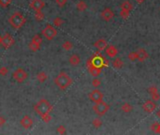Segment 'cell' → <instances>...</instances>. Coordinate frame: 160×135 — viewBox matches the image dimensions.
<instances>
[{"mask_svg":"<svg viewBox=\"0 0 160 135\" xmlns=\"http://www.w3.org/2000/svg\"><path fill=\"white\" fill-rule=\"evenodd\" d=\"M90 59L91 63H92L93 65H95L96 67L103 68V67L108 66V61L104 57V56H102L100 54H99V52L94 54V55Z\"/></svg>","mask_w":160,"mask_h":135,"instance_id":"cell-7","label":"cell"},{"mask_svg":"<svg viewBox=\"0 0 160 135\" xmlns=\"http://www.w3.org/2000/svg\"><path fill=\"white\" fill-rule=\"evenodd\" d=\"M89 99L90 101H92L93 103H97L99 101H102L104 99V94H103L100 90L95 88L89 94Z\"/></svg>","mask_w":160,"mask_h":135,"instance_id":"cell-9","label":"cell"},{"mask_svg":"<svg viewBox=\"0 0 160 135\" xmlns=\"http://www.w3.org/2000/svg\"><path fill=\"white\" fill-rule=\"evenodd\" d=\"M35 19L38 22L43 21L44 19V13L43 12V10H35Z\"/></svg>","mask_w":160,"mask_h":135,"instance_id":"cell-27","label":"cell"},{"mask_svg":"<svg viewBox=\"0 0 160 135\" xmlns=\"http://www.w3.org/2000/svg\"><path fill=\"white\" fill-rule=\"evenodd\" d=\"M159 134H160V127H159V132H158Z\"/></svg>","mask_w":160,"mask_h":135,"instance_id":"cell-44","label":"cell"},{"mask_svg":"<svg viewBox=\"0 0 160 135\" xmlns=\"http://www.w3.org/2000/svg\"><path fill=\"white\" fill-rule=\"evenodd\" d=\"M101 17L104 21L106 22H109L111 21L112 19L114 18V12L113 10L110 9V7H106L101 12Z\"/></svg>","mask_w":160,"mask_h":135,"instance_id":"cell-12","label":"cell"},{"mask_svg":"<svg viewBox=\"0 0 160 135\" xmlns=\"http://www.w3.org/2000/svg\"><path fill=\"white\" fill-rule=\"evenodd\" d=\"M29 7L33 10H43L45 7V4L43 0H32L29 4Z\"/></svg>","mask_w":160,"mask_h":135,"instance_id":"cell-13","label":"cell"},{"mask_svg":"<svg viewBox=\"0 0 160 135\" xmlns=\"http://www.w3.org/2000/svg\"><path fill=\"white\" fill-rule=\"evenodd\" d=\"M0 44H1V36H0Z\"/></svg>","mask_w":160,"mask_h":135,"instance_id":"cell-43","label":"cell"},{"mask_svg":"<svg viewBox=\"0 0 160 135\" xmlns=\"http://www.w3.org/2000/svg\"><path fill=\"white\" fill-rule=\"evenodd\" d=\"M103 125V121L101 119H99V118H95L92 120V126L94 127H96V129H99V127H101Z\"/></svg>","mask_w":160,"mask_h":135,"instance_id":"cell-31","label":"cell"},{"mask_svg":"<svg viewBox=\"0 0 160 135\" xmlns=\"http://www.w3.org/2000/svg\"><path fill=\"white\" fill-rule=\"evenodd\" d=\"M6 122H7L6 118L3 115H0V127H3L6 124Z\"/></svg>","mask_w":160,"mask_h":135,"instance_id":"cell-40","label":"cell"},{"mask_svg":"<svg viewBox=\"0 0 160 135\" xmlns=\"http://www.w3.org/2000/svg\"><path fill=\"white\" fill-rule=\"evenodd\" d=\"M9 73V69L7 67H1L0 68V75L3 77H5Z\"/></svg>","mask_w":160,"mask_h":135,"instance_id":"cell-36","label":"cell"},{"mask_svg":"<svg viewBox=\"0 0 160 135\" xmlns=\"http://www.w3.org/2000/svg\"><path fill=\"white\" fill-rule=\"evenodd\" d=\"M11 1L12 0H0V6L2 7H7L11 4Z\"/></svg>","mask_w":160,"mask_h":135,"instance_id":"cell-37","label":"cell"},{"mask_svg":"<svg viewBox=\"0 0 160 135\" xmlns=\"http://www.w3.org/2000/svg\"><path fill=\"white\" fill-rule=\"evenodd\" d=\"M121 10H125L131 11L133 10V4L130 1H128V0H125V1H123L121 4Z\"/></svg>","mask_w":160,"mask_h":135,"instance_id":"cell-21","label":"cell"},{"mask_svg":"<svg viewBox=\"0 0 160 135\" xmlns=\"http://www.w3.org/2000/svg\"><path fill=\"white\" fill-rule=\"evenodd\" d=\"M105 50H106V55H108V57H110V58L116 57L117 55H118V50H117V48L114 46V45H109V46H106Z\"/></svg>","mask_w":160,"mask_h":135,"instance_id":"cell-15","label":"cell"},{"mask_svg":"<svg viewBox=\"0 0 160 135\" xmlns=\"http://www.w3.org/2000/svg\"><path fill=\"white\" fill-rule=\"evenodd\" d=\"M157 105L153 100H148L142 104V109L146 112H153L155 109H157Z\"/></svg>","mask_w":160,"mask_h":135,"instance_id":"cell-11","label":"cell"},{"mask_svg":"<svg viewBox=\"0 0 160 135\" xmlns=\"http://www.w3.org/2000/svg\"><path fill=\"white\" fill-rule=\"evenodd\" d=\"M91 85L93 86V87L97 88L99 86L101 85V80L97 77H95L94 79H92V81H91Z\"/></svg>","mask_w":160,"mask_h":135,"instance_id":"cell-33","label":"cell"},{"mask_svg":"<svg viewBox=\"0 0 160 135\" xmlns=\"http://www.w3.org/2000/svg\"><path fill=\"white\" fill-rule=\"evenodd\" d=\"M137 54H138V61L139 62H144L146 59L149 58V54H148V52L143 48L139 49V50L137 51Z\"/></svg>","mask_w":160,"mask_h":135,"instance_id":"cell-16","label":"cell"},{"mask_svg":"<svg viewBox=\"0 0 160 135\" xmlns=\"http://www.w3.org/2000/svg\"><path fill=\"white\" fill-rule=\"evenodd\" d=\"M121 109L123 112H125V114H129V112H131L133 111V106L130 103L125 102L121 106Z\"/></svg>","mask_w":160,"mask_h":135,"instance_id":"cell-23","label":"cell"},{"mask_svg":"<svg viewBox=\"0 0 160 135\" xmlns=\"http://www.w3.org/2000/svg\"><path fill=\"white\" fill-rule=\"evenodd\" d=\"M128 59L132 62L138 61V54H137V52H131L128 55Z\"/></svg>","mask_w":160,"mask_h":135,"instance_id":"cell-32","label":"cell"},{"mask_svg":"<svg viewBox=\"0 0 160 135\" xmlns=\"http://www.w3.org/2000/svg\"><path fill=\"white\" fill-rule=\"evenodd\" d=\"M53 110L52 104L49 102V100L46 99H41L38 102L34 105V111L37 115H39L40 116L45 115V114H50Z\"/></svg>","mask_w":160,"mask_h":135,"instance_id":"cell-2","label":"cell"},{"mask_svg":"<svg viewBox=\"0 0 160 135\" xmlns=\"http://www.w3.org/2000/svg\"><path fill=\"white\" fill-rule=\"evenodd\" d=\"M41 35H43V37L44 39H46L47 40H52L58 36V30H57V28L54 25H47L43 30H41Z\"/></svg>","mask_w":160,"mask_h":135,"instance_id":"cell-4","label":"cell"},{"mask_svg":"<svg viewBox=\"0 0 160 135\" xmlns=\"http://www.w3.org/2000/svg\"><path fill=\"white\" fill-rule=\"evenodd\" d=\"M28 48H29V50L31 52H37V51L40 50L41 45L37 44V43H34V42H32V41H30L29 44H28Z\"/></svg>","mask_w":160,"mask_h":135,"instance_id":"cell-29","label":"cell"},{"mask_svg":"<svg viewBox=\"0 0 160 135\" xmlns=\"http://www.w3.org/2000/svg\"><path fill=\"white\" fill-rule=\"evenodd\" d=\"M69 63L72 66H78L81 63V57L77 54H73L69 57Z\"/></svg>","mask_w":160,"mask_h":135,"instance_id":"cell-19","label":"cell"},{"mask_svg":"<svg viewBox=\"0 0 160 135\" xmlns=\"http://www.w3.org/2000/svg\"><path fill=\"white\" fill-rule=\"evenodd\" d=\"M56 2L57 4H58V6L60 7H62L66 5V3H67V0H56Z\"/></svg>","mask_w":160,"mask_h":135,"instance_id":"cell-39","label":"cell"},{"mask_svg":"<svg viewBox=\"0 0 160 135\" xmlns=\"http://www.w3.org/2000/svg\"><path fill=\"white\" fill-rule=\"evenodd\" d=\"M41 118L43 119V121L45 122V123H49L52 120V116L50 114H45V115H41Z\"/></svg>","mask_w":160,"mask_h":135,"instance_id":"cell-35","label":"cell"},{"mask_svg":"<svg viewBox=\"0 0 160 135\" xmlns=\"http://www.w3.org/2000/svg\"><path fill=\"white\" fill-rule=\"evenodd\" d=\"M87 69L89 70V72L90 73L91 76H93V77H97L102 73V68L96 67L95 65H93V64L91 63L90 59H89L87 61Z\"/></svg>","mask_w":160,"mask_h":135,"instance_id":"cell-8","label":"cell"},{"mask_svg":"<svg viewBox=\"0 0 160 135\" xmlns=\"http://www.w3.org/2000/svg\"><path fill=\"white\" fill-rule=\"evenodd\" d=\"M54 82L60 90H66L73 84V79L65 71H60L56 76Z\"/></svg>","mask_w":160,"mask_h":135,"instance_id":"cell-1","label":"cell"},{"mask_svg":"<svg viewBox=\"0 0 160 135\" xmlns=\"http://www.w3.org/2000/svg\"><path fill=\"white\" fill-rule=\"evenodd\" d=\"M159 127H160V123L158 122H154L151 125L150 129L151 130L153 131V132H155V133H158L159 132Z\"/></svg>","mask_w":160,"mask_h":135,"instance_id":"cell-30","label":"cell"},{"mask_svg":"<svg viewBox=\"0 0 160 135\" xmlns=\"http://www.w3.org/2000/svg\"><path fill=\"white\" fill-rule=\"evenodd\" d=\"M57 132H58L59 134H66L67 130H66V127L64 126H59L58 129H57Z\"/></svg>","mask_w":160,"mask_h":135,"instance_id":"cell-38","label":"cell"},{"mask_svg":"<svg viewBox=\"0 0 160 135\" xmlns=\"http://www.w3.org/2000/svg\"><path fill=\"white\" fill-rule=\"evenodd\" d=\"M63 19L61 17H56L54 20H53V24H54V26H56V27H60L62 25H63Z\"/></svg>","mask_w":160,"mask_h":135,"instance_id":"cell-28","label":"cell"},{"mask_svg":"<svg viewBox=\"0 0 160 135\" xmlns=\"http://www.w3.org/2000/svg\"><path fill=\"white\" fill-rule=\"evenodd\" d=\"M1 44L4 48H10L14 44V39L13 37L10 35L9 33L5 34L3 37H1Z\"/></svg>","mask_w":160,"mask_h":135,"instance_id":"cell-10","label":"cell"},{"mask_svg":"<svg viewBox=\"0 0 160 135\" xmlns=\"http://www.w3.org/2000/svg\"><path fill=\"white\" fill-rule=\"evenodd\" d=\"M20 124L24 129H30L33 126V120L29 115H24L20 120Z\"/></svg>","mask_w":160,"mask_h":135,"instance_id":"cell-14","label":"cell"},{"mask_svg":"<svg viewBox=\"0 0 160 135\" xmlns=\"http://www.w3.org/2000/svg\"><path fill=\"white\" fill-rule=\"evenodd\" d=\"M92 110L97 115L103 116L108 112L109 105L106 102H105L104 100H102V101H99V102H97V103H94L93 107H92Z\"/></svg>","mask_w":160,"mask_h":135,"instance_id":"cell-5","label":"cell"},{"mask_svg":"<svg viewBox=\"0 0 160 135\" xmlns=\"http://www.w3.org/2000/svg\"><path fill=\"white\" fill-rule=\"evenodd\" d=\"M87 7H88V5H87V3L84 1V0H79V1L77 2V10L78 11L86 10Z\"/></svg>","mask_w":160,"mask_h":135,"instance_id":"cell-24","label":"cell"},{"mask_svg":"<svg viewBox=\"0 0 160 135\" xmlns=\"http://www.w3.org/2000/svg\"><path fill=\"white\" fill-rule=\"evenodd\" d=\"M31 41H32V42H34V43L41 45V43H43V37H41V35H39V34H36V35H34L32 37Z\"/></svg>","mask_w":160,"mask_h":135,"instance_id":"cell-26","label":"cell"},{"mask_svg":"<svg viewBox=\"0 0 160 135\" xmlns=\"http://www.w3.org/2000/svg\"><path fill=\"white\" fill-rule=\"evenodd\" d=\"M93 46L97 49L98 51H103L105 50L106 47L108 46V42L105 39H99L93 43Z\"/></svg>","mask_w":160,"mask_h":135,"instance_id":"cell-17","label":"cell"},{"mask_svg":"<svg viewBox=\"0 0 160 135\" xmlns=\"http://www.w3.org/2000/svg\"><path fill=\"white\" fill-rule=\"evenodd\" d=\"M12 78L15 82L22 84V82H24L28 78V73L23 68H18V69H16L12 72Z\"/></svg>","mask_w":160,"mask_h":135,"instance_id":"cell-6","label":"cell"},{"mask_svg":"<svg viewBox=\"0 0 160 135\" xmlns=\"http://www.w3.org/2000/svg\"><path fill=\"white\" fill-rule=\"evenodd\" d=\"M112 66L117 70H121L123 67V61L120 57H116L112 61Z\"/></svg>","mask_w":160,"mask_h":135,"instance_id":"cell-20","label":"cell"},{"mask_svg":"<svg viewBox=\"0 0 160 135\" xmlns=\"http://www.w3.org/2000/svg\"><path fill=\"white\" fill-rule=\"evenodd\" d=\"M36 78H37L38 81H39L40 82H41V84H43V82H44L45 81L47 80L48 76H47L46 72H44V71H40L39 73H37Z\"/></svg>","mask_w":160,"mask_h":135,"instance_id":"cell-22","label":"cell"},{"mask_svg":"<svg viewBox=\"0 0 160 135\" xmlns=\"http://www.w3.org/2000/svg\"><path fill=\"white\" fill-rule=\"evenodd\" d=\"M62 48L65 51H71L74 48V43L70 40H66L62 43Z\"/></svg>","mask_w":160,"mask_h":135,"instance_id":"cell-25","label":"cell"},{"mask_svg":"<svg viewBox=\"0 0 160 135\" xmlns=\"http://www.w3.org/2000/svg\"><path fill=\"white\" fill-rule=\"evenodd\" d=\"M157 116H158V117L160 118V110L157 112Z\"/></svg>","mask_w":160,"mask_h":135,"instance_id":"cell-41","label":"cell"},{"mask_svg":"<svg viewBox=\"0 0 160 135\" xmlns=\"http://www.w3.org/2000/svg\"><path fill=\"white\" fill-rule=\"evenodd\" d=\"M26 22V19L25 15L20 11H16V12L12 13L9 18V24L14 29H20L22 26H24Z\"/></svg>","mask_w":160,"mask_h":135,"instance_id":"cell-3","label":"cell"},{"mask_svg":"<svg viewBox=\"0 0 160 135\" xmlns=\"http://www.w3.org/2000/svg\"><path fill=\"white\" fill-rule=\"evenodd\" d=\"M129 15H130V11L129 10H121L120 11V16L124 19V20H126V19L129 17Z\"/></svg>","mask_w":160,"mask_h":135,"instance_id":"cell-34","label":"cell"},{"mask_svg":"<svg viewBox=\"0 0 160 135\" xmlns=\"http://www.w3.org/2000/svg\"><path fill=\"white\" fill-rule=\"evenodd\" d=\"M136 1H138L139 3H141V2H143L144 0H136Z\"/></svg>","mask_w":160,"mask_h":135,"instance_id":"cell-42","label":"cell"},{"mask_svg":"<svg viewBox=\"0 0 160 135\" xmlns=\"http://www.w3.org/2000/svg\"><path fill=\"white\" fill-rule=\"evenodd\" d=\"M148 92L151 94V97H152V100L157 101V100H160V95L158 93V89L157 87H155V86H150L149 88H148Z\"/></svg>","mask_w":160,"mask_h":135,"instance_id":"cell-18","label":"cell"}]
</instances>
